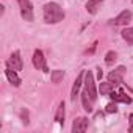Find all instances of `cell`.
I'll use <instances>...</instances> for the list:
<instances>
[{
  "label": "cell",
  "instance_id": "cell-22",
  "mask_svg": "<svg viewBox=\"0 0 133 133\" xmlns=\"http://www.w3.org/2000/svg\"><path fill=\"white\" fill-rule=\"evenodd\" d=\"M128 122H130V125H128V131H133V113L128 116Z\"/></svg>",
  "mask_w": 133,
  "mask_h": 133
},
{
  "label": "cell",
  "instance_id": "cell-15",
  "mask_svg": "<svg viewBox=\"0 0 133 133\" xmlns=\"http://www.w3.org/2000/svg\"><path fill=\"white\" fill-rule=\"evenodd\" d=\"M114 85L113 83H110V82H103V83H100L99 85V91H100V94L102 96H108L111 91H114Z\"/></svg>",
  "mask_w": 133,
  "mask_h": 133
},
{
  "label": "cell",
  "instance_id": "cell-18",
  "mask_svg": "<svg viewBox=\"0 0 133 133\" xmlns=\"http://www.w3.org/2000/svg\"><path fill=\"white\" fill-rule=\"evenodd\" d=\"M116 59H117V53H116L114 50H110V52L105 55V63H107L108 66H110V64H113Z\"/></svg>",
  "mask_w": 133,
  "mask_h": 133
},
{
  "label": "cell",
  "instance_id": "cell-10",
  "mask_svg": "<svg viewBox=\"0 0 133 133\" xmlns=\"http://www.w3.org/2000/svg\"><path fill=\"white\" fill-rule=\"evenodd\" d=\"M85 71H82L80 74H78V77L75 78V82H74V86H72V91H71V100L72 102H75V99L78 97V92H80V86H82V83H83V80H85Z\"/></svg>",
  "mask_w": 133,
  "mask_h": 133
},
{
  "label": "cell",
  "instance_id": "cell-3",
  "mask_svg": "<svg viewBox=\"0 0 133 133\" xmlns=\"http://www.w3.org/2000/svg\"><path fill=\"white\" fill-rule=\"evenodd\" d=\"M17 5H19V8H21V16H22L25 21L31 22V21L35 19L31 2H30V0H17Z\"/></svg>",
  "mask_w": 133,
  "mask_h": 133
},
{
  "label": "cell",
  "instance_id": "cell-4",
  "mask_svg": "<svg viewBox=\"0 0 133 133\" xmlns=\"http://www.w3.org/2000/svg\"><path fill=\"white\" fill-rule=\"evenodd\" d=\"M6 66H8V68H11V69H14V71H17V72L24 69V63H22V58H21V52L19 50L13 52L10 55L8 61H6Z\"/></svg>",
  "mask_w": 133,
  "mask_h": 133
},
{
  "label": "cell",
  "instance_id": "cell-13",
  "mask_svg": "<svg viewBox=\"0 0 133 133\" xmlns=\"http://www.w3.org/2000/svg\"><path fill=\"white\" fill-rule=\"evenodd\" d=\"M80 99H82L83 110H85L86 113H92V100H91V97L88 96V92H86V91H83V92L80 94Z\"/></svg>",
  "mask_w": 133,
  "mask_h": 133
},
{
  "label": "cell",
  "instance_id": "cell-9",
  "mask_svg": "<svg viewBox=\"0 0 133 133\" xmlns=\"http://www.w3.org/2000/svg\"><path fill=\"white\" fill-rule=\"evenodd\" d=\"M88 125H89L88 117H77L72 124V133H83L88 130Z\"/></svg>",
  "mask_w": 133,
  "mask_h": 133
},
{
  "label": "cell",
  "instance_id": "cell-20",
  "mask_svg": "<svg viewBox=\"0 0 133 133\" xmlns=\"http://www.w3.org/2000/svg\"><path fill=\"white\" fill-rule=\"evenodd\" d=\"M21 119H22V122H24L25 125H28V124H30V121H28V111H27L25 108H22V110H21Z\"/></svg>",
  "mask_w": 133,
  "mask_h": 133
},
{
  "label": "cell",
  "instance_id": "cell-21",
  "mask_svg": "<svg viewBox=\"0 0 133 133\" xmlns=\"http://www.w3.org/2000/svg\"><path fill=\"white\" fill-rule=\"evenodd\" d=\"M96 49H97V42H94V44H92V45H91L86 52H85V53H86V55H92V53L96 52Z\"/></svg>",
  "mask_w": 133,
  "mask_h": 133
},
{
  "label": "cell",
  "instance_id": "cell-19",
  "mask_svg": "<svg viewBox=\"0 0 133 133\" xmlns=\"http://www.w3.org/2000/svg\"><path fill=\"white\" fill-rule=\"evenodd\" d=\"M105 111H107V113H117V105H116V102H114V100L110 102V103L105 107Z\"/></svg>",
  "mask_w": 133,
  "mask_h": 133
},
{
  "label": "cell",
  "instance_id": "cell-7",
  "mask_svg": "<svg viewBox=\"0 0 133 133\" xmlns=\"http://www.w3.org/2000/svg\"><path fill=\"white\" fill-rule=\"evenodd\" d=\"M131 11L130 10H124V11H121L113 21H111V24L113 25H127L130 21H131Z\"/></svg>",
  "mask_w": 133,
  "mask_h": 133
},
{
  "label": "cell",
  "instance_id": "cell-6",
  "mask_svg": "<svg viewBox=\"0 0 133 133\" xmlns=\"http://www.w3.org/2000/svg\"><path fill=\"white\" fill-rule=\"evenodd\" d=\"M125 71H127V69H125V66H119L117 69L111 71V72L108 74V82L113 83L114 86H121V85H122V77H124Z\"/></svg>",
  "mask_w": 133,
  "mask_h": 133
},
{
  "label": "cell",
  "instance_id": "cell-24",
  "mask_svg": "<svg viewBox=\"0 0 133 133\" xmlns=\"http://www.w3.org/2000/svg\"><path fill=\"white\" fill-rule=\"evenodd\" d=\"M3 13H5V6L0 5V16H3Z\"/></svg>",
  "mask_w": 133,
  "mask_h": 133
},
{
  "label": "cell",
  "instance_id": "cell-11",
  "mask_svg": "<svg viewBox=\"0 0 133 133\" xmlns=\"http://www.w3.org/2000/svg\"><path fill=\"white\" fill-rule=\"evenodd\" d=\"M5 75H6L8 82H10L14 88H19V86H21L22 80H21V77L17 75V71H14V69H11V68H8V66H6V69H5Z\"/></svg>",
  "mask_w": 133,
  "mask_h": 133
},
{
  "label": "cell",
  "instance_id": "cell-12",
  "mask_svg": "<svg viewBox=\"0 0 133 133\" xmlns=\"http://www.w3.org/2000/svg\"><path fill=\"white\" fill-rule=\"evenodd\" d=\"M102 3H103V0H88L86 5H85V8H86V11L89 14H96L99 11V8H100Z\"/></svg>",
  "mask_w": 133,
  "mask_h": 133
},
{
  "label": "cell",
  "instance_id": "cell-1",
  "mask_svg": "<svg viewBox=\"0 0 133 133\" xmlns=\"http://www.w3.org/2000/svg\"><path fill=\"white\" fill-rule=\"evenodd\" d=\"M42 13H44V21L45 24H58L64 19V11L63 8L55 3V2H49L42 6Z\"/></svg>",
  "mask_w": 133,
  "mask_h": 133
},
{
  "label": "cell",
  "instance_id": "cell-17",
  "mask_svg": "<svg viewBox=\"0 0 133 133\" xmlns=\"http://www.w3.org/2000/svg\"><path fill=\"white\" fill-rule=\"evenodd\" d=\"M121 36H122L128 44L133 45V27H125V28L121 31Z\"/></svg>",
  "mask_w": 133,
  "mask_h": 133
},
{
  "label": "cell",
  "instance_id": "cell-23",
  "mask_svg": "<svg viewBox=\"0 0 133 133\" xmlns=\"http://www.w3.org/2000/svg\"><path fill=\"white\" fill-rule=\"evenodd\" d=\"M96 71H97V78H99V80H102V77H103V71H102L100 68H97Z\"/></svg>",
  "mask_w": 133,
  "mask_h": 133
},
{
  "label": "cell",
  "instance_id": "cell-2",
  "mask_svg": "<svg viewBox=\"0 0 133 133\" xmlns=\"http://www.w3.org/2000/svg\"><path fill=\"white\" fill-rule=\"evenodd\" d=\"M85 91L88 92V96L91 97L92 102L97 100V86H96V82H94V75L91 71H88L85 74Z\"/></svg>",
  "mask_w": 133,
  "mask_h": 133
},
{
  "label": "cell",
  "instance_id": "cell-8",
  "mask_svg": "<svg viewBox=\"0 0 133 133\" xmlns=\"http://www.w3.org/2000/svg\"><path fill=\"white\" fill-rule=\"evenodd\" d=\"M108 96H110L111 100H114L116 103H117V102H121V103H131V97H128V96L124 92L122 88H119V91H111Z\"/></svg>",
  "mask_w": 133,
  "mask_h": 133
},
{
  "label": "cell",
  "instance_id": "cell-25",
  "mask_svg": "<svg viewBox=\"0 0 133 133\" xmlns=\"http://www.w3.org/2000/svg\"><path fill=\"white\" fill-rule=\"evenodd\" d=\"M103 117V113H96V119H102Z\"/></svg>",
  "mask_w": 133,
  "mask_h": 133
},
{
  "label": "cell",
  "instance_id": "cell-5",
  "mask_svg": "<svg viewBox=\"0 0 133 133\" xmlns=\"http://www.w3.org/2000/svg\"><path fill=\"white\" fill-rule=\"evenodd\" d=\"M31 61H33V66H35L36 69H42V72H49V68H47V64H45V58H44L42 50L36 49V50L33 52Z\"/></svg>",
  "mask_w": 133,
  "mask_h": 133
},
{
  "label": "cell",
  "instance_id": "cell-14",
  "mask_svg": "<svg viewBox=\"0 0 133 133\" xmlns=\"http://www.w3.org/2000/svg\"><path fill=\"white\" fill-rule=\"evenodd\" d=\"M64 116H66V103L59 102L58 108H56V113H55V121L58 124H64Z\"/></svg>",
  "mask_w": 133,
  "mask_h": 133
},
{
  "label": "cell",
  "instance_id": "cell-16",
  "mask_svg": "<svg viewBox=\"0 0 133 133\" xmlns=\"http://www.w3.org/2000/svg\"><path fill=\"white\" fill-rule=\"evenodd\" d=\"M63 78H64V71H61V69H55V71H52V74H50V80H52V83L58 85Z\"/></svg>",
  "mask_w": 133,
  "mask_h": 133
}]
</instances>
